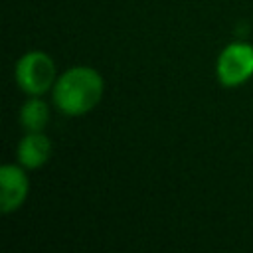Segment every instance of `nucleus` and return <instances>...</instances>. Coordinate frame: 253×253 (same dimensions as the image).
Segmentation results:
<instances>
[{"mask_svg":"<svg viewBox=\"0 0 253 253\" xmlns=\"http://www.w3.org/2000/svg\"><path fill=\"white\" fill-rule=\"evenodd\" d=\"M103 93V75L95 67L75 65L57 75L51 87V101L61 115L83 117L101 103Z\"/></svg>","mask_w":253,"mask_h":253,"instance_id":"1","label":"nucleus"},{"mask_svg":"<svg viewBox=\"0 0 253 253\" xmlns=\"http://www.w3.org/2000/svg\"><path fill=\"white\" fill-rule=\"evenodd\" d=\"M14 79L20 91H24L28 97H42L53 87L57 79V69L51 55L42 49H32L16 61Z\"/></svg>","mask_w":253,"mask_h":253,"instance_id":"2","label":"nucleus"},{"mask_svg":"<svg viewBox=\"0 0 253 253\" xmlns=\"http://www.w3.org/2000/svg\"><path fill=\"white\" fill-rule=\"evenodd\" d=\"M215 77L223 87H239L253 77V45L247 42L227 43L215 59Z\"/></svg>","mask_w":253,"mask_h":253,"instance_id":"3","label":"nucleus"},{"mask_svg":"<svg viewBox=\"0 0 253 253\" xmlns=\"http://www.w3.org/2000/svg\"><path fill=\"white\" fill-rule=\"evenodd\" d=\"M30 194V178L22 164H4L0 168V210L12 213L24 206Z\"/></svg>","mask_w":253,"mask_h":253,"instance_id":"4","label":"nucleus"},{"mask_svg":"<svg viewBox=\"0 0 253 253\" xmlns=\"http://www.w3.org/2000/svg\"><path fill=\"white\" fill-rule=\"evenodd\" d=\"M51 156V140L40 132H26L16 148L18 164H22L26 170H38L43 164H47Z\"/></svg>","mask_w":253,"mask_h":253,"instance_id":"5","label":"nucleus"},{"mask_svg":"<svg viewBox=\"0 0 253 253\" xmlns=\"http://www.w3.org/2000/svg\"><path fill=\"white\" fill-rule=\"evenodd\" d=\"M49 121V107L42 97H28L20 109V125L26 132H40Z\"/></svg>","mask_w":253,"mask_h":253,"instance_id":"6","label":"nucleus"}]
</instances>
